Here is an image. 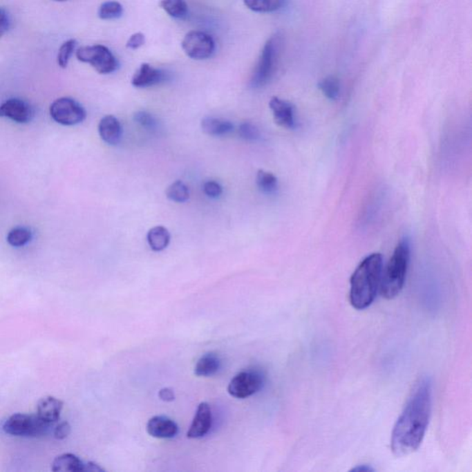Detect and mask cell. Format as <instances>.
<instances>
[{
	"mask_svg": "<svg viewBox=\"0 0 472 472\" xmlns=\"http://www.w3.org/2000/svg\"><path fill=\"white\" fill-rule=\"evenodd\" d=\"M53 425L44 421L37 414L17 413L5 421L2 429L8 435L18 437H43L51 433Z\"/></svg>",
	"mask_w": 472,
	"mask_h": 472,
	"instance_id": "obj_4",
	"label": "cell"
},
{
	"mask_svg": "<svg viewBox=\"0 0 472 472\" xmlns=\"http://www.w3.org/2000/svg\"><path fill=\"white\" fill-rule=\"evenodd\" d=\"M32 240V232L28 228L16 227L8 234L7 241L12 247H21Z\"/></svg>",
	"mask_w": 472,
	"mask_h": 472,
	"instance_id": "obj_25",
	"label": "cell"
},
{
	"mask_svg": "<svg viewBox=\"0 0 472 472\" xmlns=\"http://www.w3.org/2000/svg\"><path fill=\"white\" fill-rule=\"evenodd\" d=\"M220 361L219 357L214 353H207L198 361L196 364L194 372L200 377H209L216 374L219 371Z\"/></svg>",
	"mask_w": 472,
	"mask_h": 472,
	"instance_id": "obj_19",
	"label": "cell"
},
{
	"mask_svg": "<svg viewBox=\"0 0 472 472\" xmlns=\"http://www.w3.org/2000/svg\"><path fill=\"white\" fill-rule=\"evenodd\" d=\"M203 191L211 198H219L223 194V187L215 181H208L203 185Z\"/></svg>",
	"mask_w": 472,
	"mask_h": 472,
	"instance_id": "obj_31",
	"label": "cell"
},
{
	"mask_svg": "<svg viewBox=\"0 0 472 472\" xmlns=\"http://www.w3.org/2000/svg\"><path fill=\"white\" fill-rule=\"evenodd\" d=\"M212 424L211 408L207 402L200 403L196 411L194 419L189 432L187 437L190 439H200L204 437L211 430Z\"/></svg>",
	"mask_w": 472,
	"mask_h": 472,
	"instance_id": "obj_12",
	"label": "cell"
},
{
	"mask_svg": "<svg viewBox=\"0 0 472 472\" xmlns=\"http://www.w3.org/2000/svg\"><path fill=\"white\" fill-rule=\"evenodd\" d=\"M201 128L209 136H225L234 131L230 121L215 117H205L201 121Z\"/></svg>",
	"mask_w": 472,
	"mask_h": 472,
	"instance_id": "obj_18",
	"label": "cell"
},
{
	"mask_svg": "<svg viewBox=\"0 0 472 472\" xmlns=\"http://www.w3.org/2000/svg\"><path fill=\"white\" fill-rule=\"evenodd\" d=\"M55 1L63 2L66 1V0H55Z\"/></svg>",
	"mask_w": 472,
	"mask_h": 472,
	"instance_id": "obj_38",
	"label": "cell"
},
{
	"mask_svg": "<svg viewBox=\"0 0 472 472\" xmlns=\"http://www.w3.org/2000/svg\"><path fill=\"white\" fill-rule=\"evenodd\" d=\"M182 48L190 59H207L214 53L215 42L214 38L206 32L192 31L184 37Z\"/></svg>",
	"mask_w": 472,
	"mask_h": 472,
	"instance_id": "obj_9",
	"label": "cell"
},
{
	"mask_svg": "<svg viewBox=\"0 0 472 472\" xmlns=\"http://www.w3.org/2000/svg\"><path fill=\"white\" fill-rule=\"evenodd\" d=\"M167 198L173 202H186L189 198V190L186 184L182 181L173 182L167 190Z\"/></svg>",
	"mask_w": 472,
	"mask_h": 472,
	"instance_id": "obj_27",
	"label": "cell"
},
{
	"mask_svg": "<svg viewBox=\"0 0 472 472\" xmlns=\"http://www.w3.org/2000/svg\"><path fill=\"white\" fill-rule=\"evenodd\" d=\"M375 469L371 468V466L369 465H360L358 466H356V468H353L352 469V471H360V472H369V471H374Z\"/></svg>",
	"mask_w": 472,
	"mask_h": 472,
	"instance_id": "obj_37",
	"label": "cell"
},
{
	"mask_svg": "<svg viewBox=\"0 0 472 472\" xmlns=\"http://www.w3.org/2000/svg\"><path fill=\"white\" fill-rule=\"evenodd\" d=\"M256 185L264 194H275L279 187L278 178L272 173L259 170L256 175Z\"/></svg>",
	"mask_w": 472,
	"mask_h": 472,
	"instance_id": "obj_24",
	"label": "cell"
},
{
	"mask_svg": "<svg viewBox=\"0 0 472 472\" xmlns=\"http://www.w3.org/2000/svg\"><path fill=\"white\" fill-rule=\"evenodd\" d=\"M170 233L164 226H156L149 231L147 240L151 249L155 252L164 250L169 245Z\"/></svg>",
	"mask_w": 472,
	"mask_h": 472,
	"instance_id": "obj_20",
	"label": "cell"
},
{
	"mask_svg": "<svg viewBox=\"0 0 472 472\" xmlns=\"http://www.w3.org/2000/svg\"><path fill=\"white\" fill-rule=\"evenodd\" d=\"M167 79V75L164 71L151 67V65L144 63L134 74L131 84L134 87L147 88L162 84Z\"/></svg>",
	"mask_w": 472,
	"mask_h": 472,
	"instance_id": "obj_13",
	"label": "cell"
},
{
	"mask_svg": "<svg viewBox=\"0 0 472 472\" xmlns=\"http://www.w3.org/2000/svg\"><path fill=\"white\" fill-rule=\"evenodd\" d=\"M410 256V240L403 238L397 245L381 275L380 294L386 299H394L402 291L407 276Z\"/></svg>",
	"mask_w": 472,
	"mask_h": 472,
	"instance_id": "obj_3",
	"label": "cell"
},
{
	"mask_svg": "<svg viewBox=\"0 0 472 472\" xmlns=\"http://www.w3.org/2000/svg\"><path fill=\"white\" fill-rule=\"evenodd\" d=\"M160 6L173 18L185 19L189 15V7L185 0H161Z\"/></svg>",
	"mask_w": 472,
	"mask_h": 472,
	"instance_id": "obj_22",
	"label": "cell"
},
{
	"mask_svg": "<svg viewBox=\"0 0 472 472\" xmlns=\"http://www.w3.org/2000/svg\"><path fill=\"white\" fill-rule=\"evenodd\" d=\"M77 42L76 40L70 39L66 41L60 46L59 54H57V64L60 68H66L68 67V62L71 56H73L74 50H75Z\"/></svg>",
	"mask_w": 472,
	"mask_h": 472,
	"instance_id": "obj_28",
	"label": "cell"
},
{
	"mask_svg": "<svg viewBox=\"0 0 472 472\" xmlns=\"http://www.w3.org/2000/svg\"><path fill=\"white\" fill-rule=\"evenodd\" d=\"M84 471L87 472H104V469L101 468L98 464L95 462L85 463Z\"/></svg>",
	"mask_w": 472,
	"mask_h": 472,
	"instance_id": "obj_36",
	"label": "cell"
},
{
	"mask_svg": "<svg viewBox=\"0 0 472 472\" xmlns=\"http://www.w3.org/2000/svg\"><path fill=\"white\" fill-rule=\"evenodd\" d=\"M319 90L330 101L338 100L341 95V82L335 76L325 77L319 82Z\"/></svg>",
	"mask_w": 472,
	"mask_h": 472,
	"instance_id": "obj_23",
	"label": "cell"
},
{
	"mask_svg": "<svg viewBox=\"0 0 472 472\" xmlns=\"http://www.w3.org/2000/svg\"><path fill=\"white\" fill-rule=\"evenodd\" d=\"M76 57L79 62L88 63L100 74L113 73L118 68L117 59L104 46H82L77 50Z\"/></svg>",
	"mask_w": 472,
	"mask_h": 472,
	"instance_id": "obj_6",
	"label": "cell"
},
{
	"mask_svg": "<svg viewBox=\"0 0 472 472\" xmlns=\"http://www.w3.org/2000/svg\"><path fill=\"white\" fill-rule=\"evenodd\" d=\"M159 397L162 400V402H173V400L176 399L175 392H173V389L171 388H162L159 391Z\"/></svg>",
	"mask_w": 472,
	"mask_h": 472,
	"instance_id": "obj_35",
	"label": "cell"
},
{
	"mask_svg": "<svg viewBox=\"0 0 472 472\" xmlns=\"http://www.w3.org/2000/svg\"><path fill=\"white\" fill-rule=\"evenodd\" d=\"M71 432V427L68 422H63L62 424H57L53 431L55 438L57 440H63L67 438Z\"/></svg>",
	"mask_w": 472,
	"mask_h": 472,
	"instance_id": "obj_32",
	"label": "cell"
},
{
	"mask_svg": "<svg viewBox=\"0 0 472 472\" xmlns=\"http://www.w3.org/2000/svg\"><path fill=\"white\" fill-rule=\"evenodd\" d=\"M147 432L154 438L171 439L178 433V425L167 416H154L149 419Z\"/></svg>",
	"mask_w": 472,
	"mask_h": 472,
	"instance_id": "obj_14",
	"label": "cell"
},
{
	"mask_svg": "<svg viewBox=\"0 0 472 472\" xmlns=\"http://www.w3.org/2000/svg\"><path fill=\"white\" fill-rule=\"evenodd\" d=\"M63 402L55 397H46L37 404V415L48 424H54L59 421L63 410Z\"/></svg>",
	"mask_w": 472,
	"mask_h": 472,
	"instance_id": "obj_16",
	"label": "cell"
},
{
	"mask_svg": "<svg viewBox=\"0 0 472 472\" xmlns=\"http://www.w3.org/2000/svg\"><path fill=\"white\" fill-rule=\"evenodd\" d=\"M270 108L272 110L276 124L281 128H296L294 106L290 102L279 97H272L270 101Z\"/></svg>",
	"mask_w": 472,
	"mask_h": 472,
	"instance_id": "obj_11",
	"label": "cell"
},
{
	"mask_svg": "<svg viewBox=\"0 0 472 472\" xmlns=\"http://www.w3.org/2000/svg\"><path fill=\"white\" fill-rule=\"evenodd\" d=\"M383 256L379 253L364 258L350 278V303L353 308L364 310L374 302L379 289Z\"/></svg>",
	"mask_w": 472,
	"mask_h": 472,
	"instance_id": "obj_2",
	"label": "cell"
},
{
	"mask_svg": "<svg viewBox=\"0 0 472 472\" xmlns=\"http://www.w3.org/2000/svg\"><path fill=\"white\" fill-rule=\"evenodd\" d=\"M49 112L51 117L63 126L78 125L86 118V111L82 104L70 97L57 99L51 104Z\"/></svg>",
	"mask_w": 472,
	"mask_h": 472,
	"instance_id": "obj_7",
	"label": "cell"
},
{
	"mask_svg": "<svg viewBox=\"0 0 472 472\" xmlns=\"http://www.w3.org/2000/svg\"><path fill=\"white\" fill-rule=\"evenodd\" d=\"M34 115L32 107L21 99H9L0 104V117L9 118L16 123H28Z\"/></svg>",
	"mask_w": 472,
	"mask_h": 472,
	"instance_id": "obj_10",
	"label": "cell"
},
{
	"mask_svg": "<svg viewBox=\"0 0 472 472\" xmlns=\"http://www.w3.org/2000/svg\"><path fill=\"white\" fill-rule=\"evenodd\" d=\"M144 35L142 34V32H136V34L132 35L131 38H129L128 43H126V48L132 49V50H136V49L144 45Z\"/></svg>",
	"mask_w": 472,
	"mask_h": 472,
	"instance_id": "obj_33",
	"label": "cell"
},
{
	"mask_svg": "<svg viewBox=\"0 0 472 472\" xmlns=\"http://www.w3.org/2000/svg\"><path fill=\"white\" fill-rule=\"evenodd\" d=\"M432 411V382L422 378L408 397L391 435V450L396 457L415 452L421 446Z\"/></svg>",
	"mask_w": 472,
	"mask_h": 472,
	"instance_id": "obj_1",
	"label": "cell"
},
{
	"mask_svg": "<svg viewBox=\"0 0 472 472\" xmlns=\"http://www.w3.org/2000/svg\"><path fill=\"white\" fill-rule=\"evenodd\" d=\"M85 463L77 457L70 454L59 455L52 463V471L54 472H84Z\"/></svg>",
	"mask_w": 472,
	"mask_h": 472,
	"instance_id": "obj_17",
	"label": "cell"
},
{
	"mask_svg": "<svg viewBox=\"0 0 472 472\" xmlns=\"http://www.w3.org/2000/svg\"><path fill=\"white\" fill-rule=\"evenodd\" d=\"M239 134L247 142H256L261 139V131L255 125L249 122L243 123L239 128Z\"/></svg>",
	"mask_w": 472,
	"mask_h": 472,
	"instance_id": "obj_29",
	"label": "cell"
},
{
	"mask_svg": "<svg viewBox=\"0 0 472 472\" xmlns=\"http://www.w3.org/2000/svg\"><path fill=\"white\" fill-rule=\"evenodd\" d=\"M123 12V6L120 2L106 1L99 8L98 16L102 20H115L120 18Z\"/></svg>",
	"mask_w": 472,
	"mask_h": 472,
	"instance_id": "obj_26",
	"label": "cell"
},
{
	"mask_svg": "<svg viewBox=\"0 0 472 472\" xmlns=\"http://www.w3.org/2000/svg\"><path fill=\"white\" fill-rule=\"evenodd\" d=\"M264 375L256 370L237 374L229 383L228 393L236 399H247L258 393L264 386Z\"/></svg>",
	"mask_w": 472,
	"mask_h": 472,
	"instance_id": "obj_8",
	"label": "cell"
},
{
	"mask_svg": "<svg viewBox=\"0 0 472 472\" xmlns=\"http://www.w3.org/2000/svg\"><path fill=\"white\" fill-rule=\"evenodd\" d=\"M134 120L148 131H154L157 128V120L147 112L136 113L134 115Z\"/></svg>",
	"mask_w": 472,
	"mask_h": 472,
	"instance_id": "obj_30",
	"label": "cell"
},
{
	"mask_svg": "<svg viewBox=\"0 0 472 472\" xmlns=\"http://www.w3.org/2000/svg\"><path fill=\"white\" fill-rule=\"evenodd\" d=\"M99 135L104 142L109 145H117L122 137V126L120 120L114 115H106L102 118L98 126Z\"/></svg>",
	"mask_w": 472,
	"mask_h": 472,
	"instance_id": "obj_15",
	"label": "cell"
},
{
	"mask_svg": "<svg viewBox=\"0 0 472 472\" xmlns=\"http://www.w3.org/2000/svg\"><path fill=\"white\" fill-rule=\"evenodd\" d=\"M281 46V38L280 35H274L265 44L258 64H256L252 78H251V87H263L272 79L275 73L279 56H280Z\"/></svg>",
	"mask_w": 472,
	"mask_h": 472,
	"instance_id": "obj_5",
	"label": "cell"
},
{
	"mask_svg": "<svg viewBox=\"0 0 472 472\" xmlns=\"http://www.w3.org/2000/svg\"><path fill=\"white\" fill-rule=\"evenodd\" d=\"M10 28V19L6 10L0 8V38L3 37Z\"/></svg>",
	"mask_w": 472,
	"mask_h": 472,
	"instance_id": "obj_34",
	"label": "cell"
},
{
	"mask_svg": "<svg viewBox=\"0 0 472 472\" xmlns=\"http://www.w3.org/2000/svg\"><path fill=\"white\" fill-rule=\"evenodd\" d=\"M248 9L255 12L270 13L281 10L285 0H243Z\"/></svg>",
	"mask_w": 472,
	"mask_h": 472,
	"instance_id": "obj_21",
	"label": "cell"
}]
</instances>
